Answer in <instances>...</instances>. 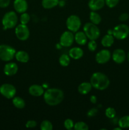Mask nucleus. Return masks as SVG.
Segmentation results:
<instances>
[{
    "instance_id": "f257e3e1",
    "label": "nucleus",
    "mask_w": 129,
    "mask_h": 130,
    "mask_svg": "<svg viewBox=\"0 0 129 130\" xmlns=\"http://www.w3.org/2000/svg\"><path fill=\"white\" fill-rule=\"evenodd\" d=\"M64 93L58 88H49L44 93L45 102L50 106H55L63 101Z\"/></svg>"
},
{
    "instance_id": "f03ea898",
    "label": "nucleus",
    "mask_w": 129,
    "mask_h": 130,
    "mask_svg": "<svg viewBox=\"0 0 129 130\" xmlns=\"http://www.w3.org/2000/svg\"><path fill=\"white\" fill-rule=\"evenodd\" d=\"M92 86L96 90H104L109 86L110 83V79L107 76L102 72H97L92 75L90 79Z\"/></svg>"
},
{
    "instance_id": "7ed1b4c3",
    "label": "nucleus",
    "mask_w": 129,
    "mask_h": 130,
    "mask_svg": "<svg viewBox=\"0 0 129 130\" xmlns=\"http://www.w3.org/2000/svg\"><path fill=\"white\" fill-rule=\"evenodd\" d=\"M18 22V16L15 11H10L6 13L2 19L4 29H12L16 26Z\"/></svg>"
},
{
    "instance_id": "20e7f679",
    "label": "nucleus",
    "mask_w": 129,
    "mask_h": 130,
    "mask_svg": "<svg viewBox=\"0 0 129 130\" xmlns=\"http://www.w3.org/2000/svg\"><path fill=\"white\" fill-rule=\"evenodd\" d=\"M83 31L90 40H96L100 36V30L96 24L87 22L83 27Z\"/></svg>"
},
{
    "instance_id": "39448f33",
    "label": "nucleus",
    "mask_w": 129,
    "mask_h": 130,
    "mask_svg": "<svg viewBox=\"0 0 129 130\" xmlns=\"http://www.w3.org/2000/svg\"><path fill=\"white\" fill-rule=\"evenodd\" d=\"M16 51L15 48L6 44L0 45V59L5 62H9L15 57Z\"/></svg>"
},
{
    "instance_id": "423d86ee",
    "label": "nucleus",
    "mask_w": 129,
    "mask_h": 130,
    "mask_svg": "<svg viewBox=\"0 0 129 130\" xmlns=\"http://www.w3.org/2000/svg\"><path fill=\"white\" fill-rule=\"evenodd\" d=\"M113 36L117 39H125L129 35V27L125 24H120L113 30Z\"/></svg>"
},
{
    "instance_id": "0eeeda50",
    "label": "nucleus",
    "mask_w": 129,
    "mask_h": 130,
    "mask_svg": "<svg viewBox=\"0 0 129 130\" xmlns=\"http://www.w3.org/2000/svg\"><path fill=\"white\" fill-rule=\"evenodd\" d=\"M67 27L70 31L72 32H76L79 30L81 26V20L77 15H70L67 19L66 22Z\"/></svg>"
},
{
    "instance_id": "6e6552de",
    "label": "nucleus",
    "mask_w": 129,
    "mask_h": 130,
    "mask_svg": "<svg viewBox=\"0 0 129 130\" xmlns=\"http://www.w3.org/2000/svg\"><path fill=\"white\" fill-rule=\"evenodd\" d=\"M16 90L15 86L11 84L5 83L0 86V93L8 99H11L16 95Z\"/></svg>"
},
{
    "instance_id": "1a4fd4ad",
    "label": "nucleus",
    "mask_w": 129,
    "mask_h": 130,
    "mask_svg": "<svg viewBox=\"0 0 129 130\" xmlns=\"http://www.w3.org/2000/svg\"><path fill=\"white\" fill-rule=\"evenodd\" d=\"M15 34L19 40L25 41L29 38L30 31L26 25L21 24L17 25L15 29Z\"/></svg>"
},
{
    "instance_id": "9d476101",
    "label": "nucleus",
    "mask_w": 129,
    "mask_h": 130,
    "mask_svg": "<svg viewBox=\"0 0 129 130\" xmlns=\"http://www.w3.org/2000/svg\"><path fill=\"white\" fill-rule=\"evenodd\" d=\"M75 40V36L71 31H65L61 34L59 39V44L64 47H70Z\"/></svg>"
},
{
    "instance_id": "9b49d317",
    "label": "nucleus",
    "mask_w": 129,
    "mask_h": 130,
    "mask_svg": "<svg viewBox=\"0 0 129 130\" xmlns=\"http://www.w3.org/2000/svg\"><path fill=\"white\" fill-rule=\"evenodd\" d=\"M111 58V53L108 50H102L96 54V60L99 64H104L108 62Z\"/></svg>"
},
{
    "instance_id": "f8f14e48",
    "label": "nucleus",
    "mask_w": 129,
    "mask_h": 130,
    "mask_svg": "<svg viewBox=\"0 0 129 130\" xmlns=\"http://www.w3.org/2000/svg\"><path fill=\"white\" fill-rule=\"evenodd\" d=\"M112 58L115 63L120 64L125 60L126 54L122 49H116L113 53Z\"/></svg>"
},
{
    "instance_id": "ddd939ff",
    "label": "nucleus",
    "mask_w": 129,
    "mask_h": 130,
    "mask_svg": "<svg viewBox=\"0 0 129 130\" xmlns=\"http://www.w3.org/2000/svg\"><path fill=\"white\" fill-rule=\"evenodd\" d=\"M18 70V67L17 64L14 62L6 63L4 67V73L8 76H11L16 74Z\"/></svg>"
},
{
    "instance_id": "4468645a",
    "label": "nucleus",
    "mask_w": 129,
    "mask_h": 130,
    "mask_svg": "<svg viewBox=\"0 0 129 130\" xmlns=\"http://www.w3.org/2000/svg\"><path fill=\"white\" fill-rule=\"evenodd\" d=\"M13 6L16 12L23 13L27 10L28 4L26 0H15Z\"/></svg>"
},
{
    "instance_id": "2eb2a0df",
    "label": "nucleus",
    "mask_w": 129,
    "mask_h": 130,
    "mask_svg": "<svg viewBox=\"0 0 129 130\" xmlns=\"http://www.w3.org/2000/svg\"><path fill=\"white\" fill-rule=\"evenodd\" d=\"M105 5V0H90L88 6L92 11H97L104 7Z\"/></svg>"
},
{
    "instance_id": "dca6fc26",
    "label": "nucleus",
    "mask_w": 129,
    "mask_h": 130,
    "mask_svg": "<svg viewBox=\"0 0 129 130\" xmlns=\"http://www.w3.org/2000/svg\"><path fill=\"white\" fill-rule=\"evenodd\" d=\"M29 92L32 96H40L44 95V90L42 86L38 85H33L29 87Z\"/></svg>"
},
{
    "instance_id": "f3484780",
    "label": "nucleus",
    "mask_w": 129,
    "mask_h": 130,
    "mask_svg": "<svg viewBox=\"0 0 129 130\" xmlns=\"http://www.w3.org/2000/svg\"><path fill=\"white\" fill-rule=\"evenodd\" d=\"M83 52L79 47H74L69 51V56L75 60L80 59L83 56Z\"/></svg>"
},
{
    "instance_id": "a211bd4d",
    "label": "nucleus",
    "mask_w": 129,
    "mask_h": 130,
    "mask_svg": "<svg viewBox=\"0 0 129 130\" xmlns=\"http://www.w3.org/2000/svg\"><path fill=\"white\" fill-rule=\"evenodd\" d=\"M92 85L91 83L83 82L78 87V91L82 95H87L92 90Z\"/></svg>"
},
{
    "instance_id": "6ab92c4d",
    "label": "nucleus",
    "mask_w": 129,
    "mask_h": 130,
    "mask_svg": "<svg viewBox=\"0 0 129 130\" xmlns=\"http://www.w3.org/2000/svg\"><path fill=\"white\" fill-rule=\"evenodd\" d=\"M75 41L79 45H84L87 41V37L84 32H77L75 35Z\"/></svg>"
},
{
    "instance_id": "aec40b11",
    "label": "nucleus",
    "mask_w": 129,
    "mask_h": 130,
    "mask_svg": "<svg viewBox=\"0 0 129 130\" xmlns=\"http://www.w3.org/2000/svg\"><path fill=\"white\" fill-rule=\"evenodd\" d=\"M15 58L16 60L22 63H27L29 60V55L25 51H19L15 53Z\"/></svg>"
},
{
    "instance_id": "412c9836",
    "label": "nucleus",
    "mask_w": 129,
    "mask_h": 130,
    "mask_svg": "<svg viewBox=\"0 0 129 130\" xmlns=\"http://www.w3.org/2000/svg\"><path fill=\"white\" fill-rule=\"evenodd\" d=\"M114 41H115V39H114L113 36L108 34L102 38V40H101V44L104 47L108 48L113 45V44L114 43Z\"/></svg>"
},
{
    "instance_id": "4be33fe9",
    "label": "nucleus",
    "mask_w": 129,
    "mask_h": 130,
    "mask_svg": "<svg viewBox=\"0 0 129 130\" xmlns=\"http://www.w3.org/2000/svg\"><path fill=\"white\" fill-rule=\"evenodd\" d=\"M59 0H42V6L45 9H51L58 5Z\"/></svg>"
},
{
    "instance_id": "5701e85b",
    "label": "nucleus",
    "mask_w": 129,
    "mask_h": 130,
    "mask_svg": "<svg viewBox=\"0 0 129 130\" xmlns=\"http://www.w3.org/2000/svg\"><path fill=\"white\" fill-rule=\"evenodd\" d=\"M12 103L14 106L17 109H23L25 106V102L24 99L19 96H14L13 98Z\"/></svg>"
},
{
    "instance_id": "b1692460",
    "label": "nucleus",
    "mask_w": 129,
    "mask_h": 130,
    "mask_svg": "<svg viewBox=\"0 0 129 130\" xmlns=\"http://www.w3.org/2000/svg\"><path fill=\"white\" fill-rule=\"evenodd\" d=\"M90 20L92 23L96 25H98L101 21V17L99 14L96 13V11H92L90 13Z\"/></svg>"
},
{
    "instance_id": "393cba45",
    "label": "nucleus",
    "mask_w": 129,
    "mask_h": 130,
    "mask_svg": "<svg viewBox=\"0 0 129 130\" xmlns=\"http://www.w3.org/2000/svg\"><path fill=\"white\" fill-rule=\"evenodd\" d=\"M118 125L121 128H129V116H125L118 121Z\"/></svg>"
},
{
    "instance_id": "a878e982",
    "label": "nucleus",
    "mask_w": 129,
    "mask_h": 130,
    "mask_svg": "<svg viewBox=\"0 0 129 130\" xmlns=\"http://www.w3.org/2000/svg\"><path fill=\"white\" fill-rule=\"evenodd\" d=\"M59 64L63 67H67L69 65L70 62V58L68 55L63 54L59 57Z\"/></svg>"
},
{
    "instance_id": "bb28decb",
    "label": "nucleus",
    "mask_w": 129,
    "mask_h": 130,
    "mask_svg": "<svg viewBox=\"0 0 129 130\" xmlns=\"http://www.w3.org/2000/svg\"><path fill=\"white\" fill-rule=\"evenodd\" d=\"M74 129L75 130H88L89 126L85 123L82 121L77 122L74 124L73 126Z\"/></svg>"
},
{
    "instance_id": "cd10ccee",
    "label": "nucleus",
    "mask_w": 129,
    "mask_h": 130,
    "mask_svg": "<svg viewBox=\"0 0 129 130\" xmlns=\"http://www.w3.org/2000/svg\"><path fill=\"white\" fill-rule=\"evenodd\" d=\"M40 129L42 130H52L53 124L49 121L44 120L40 124Z\"/></svg>"
},
{
    "instance_id": "c85d7f7f",
    "label": "nucleus",
    "mask_w": 129,
    "mask_h": 130,
    "mask_svg": "<svg viewBox=\"0 0 129 130\" xmlns=\"http://www.w3.org/2000/svg\"><path fill=\"white\" fill-rule=\"evenodd\" d=\"M105 115L107 118L110 119H113L116 116V111L115 109L113 107H108L105 110Z\"/></svg>"
},
{
    "instance_id": "c756f323",
    "label": "nucleus",
    "mask_w": 129,
    "mask_h": 130,
    "mask_svg": "<svg viewBox=\"0 0 129 130\" xmlns=\"http://www.w3.org/2000/svg\"><path fill=\"white\" fill-rule=\"evenodd\" d=\"M30 17L29 15V14H28L27 13H23L20 16V23L22 24H25V25H27V24L29 23V22L30 21Z\"/></svg>"
},
{
    "instance_id": "7c9ffc66",
    "label": "nucleus",
    "mask_w": 129,
    "mask_h": 130,
    "mask_svg": "<svg viewBox=\"0 0 129 130\" xmlns=\"http://www.w3.org/2000/svg\"><path fill=\"white\" fill-rule=\"evenodd\" d=\"M64 126L67 129L70 130L74 126V123L73 121L70 119H67L64 122Z\"/></svg>"
},
{
    "instance_id": "2f4dec72",
    "label": "nucleus",
    "mask_w": 129,
    "mask_h": 130,
    "mask_svg": "<svg viewBox=\"0 0 129 130\" xmlns=\"http://www.w3.org/2000/svg\"><path fill=\"white\" fill-rule=\"evenodd\" d=\"M120 0H105V3L109 8H114L118 5Z\"/></svg>"
},
{
    "instance_id": "473e14b6",
    "label": "nucleus",
    "mask_w": 129,
    "mask_h": 130,
    "mask_svg": "<svg viewBox=\"0 0 129 130\" xmlns=\"http://www.w3.org/2000/svg\"><path fill=\"white\" fill-rule=\"evenodd\" d=\"M88 48L91 52H94L97 48V43L95 40H91L88 43Z\"/></svg>"
},
{
    "instance_id": "72a5a7b5",
    "label": "nucleus",
    "mask_w": 129,
    "mask_h": 130,
    "mask_svg": "<svg viewBox=\"0 0 129 130\" xmlns=\"http://www.w3.org/2000/svg\"><path fill=\"white\" fill-rule=\"evenodd\" d=\"M97 112H98V110L96 108H92V109H90L88 111V112H87V116L90 117V118L94 117L97 115Z\"/></svg>"
},
{
    "instance_id": "f704fd0d",
    "label": "nucleus",
    "mask_w": 129,
    "mask_h": 130,
    "mask_svg": "<svg viewBox=\"0 0 129 130\" xmlns=\"http://www.w3.org/2000/svg\"><path fill=\"white\" fill-rule=\"evenodd\" d=\"M37 126V123L36 121L34 120H29L27 122L26 124H25V126L27 128H35Z\"/></svg>"
},
{
    "instance_id": "c9c22d12",
    "label": "nucleus",
    "mask_w": 129,
    "mask_h": 130,
    "mask_svg": "<svg viewBox=\"0 0 129 130\" xmlns=\"http://www.w3.org/2000/svg\"><path fill=\"white\" fill-rule=\"evenodd\" d=\"M10 3V0H0V8H6Z\"/></svg>"
},
{
    "instance_id": "e433bc0d",
    "label": "nucleus",
    "mask_w": 129,
    "mask_h": 130,
    "mask_svg": "<svg viewBox=\"0 0 129 130\" xmlns=\"http://www.w3.org/2000/svg\"><path fill=\"white\" fill-rule=\"evenodd\" d=\"M128 14L126 13H121L120 15V17H119V20L121 22H125L128 19Z\"/></svg>"
},
{
    "instance_id": "4c0bfd02",
    "label": "nucleus",
    "mask_w": 129,
    "mask_h": 130,
    "mask_svg": "<svg viewBox=\"0 0 129 130\" xmlns=\"http://www.w3.org/2000/svg\"><path fill=\"white\" fill-rule=\"evenodd\" d=\"M90 100H91V102L92 104H96V102H97V97L94 96V95H92L91 98H90Z\"/></svg>"
},
{
    "instance_id": "58836bf2",
    "label": "nucleus",
    "mask_w": 129,
    "mask_h": 130,
    "mask_svg": "<svg viewBox=\"0 0 129 130\" xmlns=\"http://www.w3.org/2000/svg\"><path fill=\"white\" fill-rule=\"evenodd\" d=\"M113 30H111V29H110V30H108V34H111V35H113Z\"/></svg>"
},
{
    "instance_id": "ea45409f",
    "label": "nucleus",
    "mask_w": 129,
    "mask_h": 130,
    "mask_svg": "<svg viewBox=\"0 0 129 130\" xmlns=\"http://www.w3.org/2000/svg\"><path fill=\"white\" fill-rule=\"evenodd\" d=\"M121 128H120V127H119V128H114V130H121Z\"/></svg>"
},
{
    "instance_id": "a19ab883",
    "label": "nucleus",
    "mask_w": 129,
    "mask_h": 130,
    "mask_svg": "<svg viewBox=\"0 0 129 130\" xmlns=\"http://www.w3.org/2000/svg\"><path fill=\"white\" fill-rule=\"evenodd\" d=\"M127 58H128V62H129V52H128V55H127Z\"/></svg>"
},
{
    "instance_id": "79ce46f5",
    "label": "nucleus",
    "mask_w": 129,
    "mask_h": 130,
    "mask_svg": "<svg viewBox=\"0 0 129 130\" xmlns=\"http://www.w3.org/2000/svg\"><path fill=\"white\" fill-rule=\"evenodd\" d=\"M63 1H67V0H63Z\"/></svg>"
}]
</instances>
